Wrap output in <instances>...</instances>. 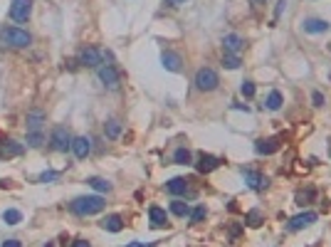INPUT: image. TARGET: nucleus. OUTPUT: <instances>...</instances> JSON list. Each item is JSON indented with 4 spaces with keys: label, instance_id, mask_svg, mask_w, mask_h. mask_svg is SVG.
<instances>
[{
    "label": "nucleus",
    "instance_id": "9d476101",
    "mask_svg": "<svg viewBox=\"0 0 331 247\" xmlns=\"http://www.w3.org/2000/svg\"><path fill=\"white\" fill-rule=\"evenodd\" d=\"M23 146L13 139H0V158H15V156H23Z\"/></svg>",
    "mask_w": 331,
    "mask_h": 247
},
{
    "label": "nucleus",
    "instance_id": "dca6fc26",
    "mask_svg": "<svg viewBox=\"0 0 331 247\" xmlns=\"http://www.w3.org/2000/svg\"><path fill=\"white\" fill-rule=\"evenodd\" d=\"M304 30L311 32V35H319V32L329 30V23H324V20H319V18H309V20H304Z\"/></svg>",
    "mask_w": 331,
    "mask_h": 247
},
{
    "label": "nucleus",
    "instance_id": "473e14b6",
    "mask_svg": "<svg viewBox=\"0 0 331 247\" xmlns=\"http://www.w3.org/2000/svg\"><path fill=\"white\" fill-rule=\"evenodd\" d=\"M311 101H314V106H324V94L314 92V94H311Z\"/></svg>",
    "mask_w": 331,
    "mask_h": 247
},
{
    "label": "nucleus",
    "instance_id": "c85d7f7f",
    "mask_svg": "<svg viewBox=\"0 0 331 247\" xmlns=\"http://www.w3.org/2000/svg\"><path fill=\"white\" fill-rule=\"evenodd\" d=\"M28 144L37 149V146H42V144H45V139H42V134H40V131H28Z\"/></svg>",
    "mask_w": 331,
    "mask_h": 247
},
{
    "label": "nucleus",
    "instance_id": "1a4fd4ad",
    "mask_svg": "<svg viewBox=\"0 0 331 247\" xmlns=\"http://www.w3.org/2000/svg\"><path fill=\"white\" fill-rule=\"evenodd\" d=\"M101 57L104 55L96 47H84L79 52V64H84V67H101Z\"/></svg>",
    "mask_w": 331,
    "mask_h": 247
},
{
    "label": "nucleus",
    "instance_id": "a211bd4d",
    "mask_svg": "<svg viewBox=\"0 0 331 247\" xmlns=\"http://www.w3.org/2000/svg\"><path fill=\"white\" fill-rule=\"evenodd\" d=\"M101 227H104L106 232H119L121 227H124V217L121 215H106L101 220Z\"/></svg>",
    "mask_w": 331,
    "mask_h": 247
},
{
    "label": "nucleus",
    "instance_id": "4be33fe9",
    "mask_svg": "<svg viewBox=\"0 0 331 247\" xmlns=\"http://www.w3.org/2000/svg\"><path fill=\"white\" fill-rule=\"evenodd\" d=\"M104 134H106V139H119L121 124L117 121V119H109V121L104 124Z\"/></svg>",
    "mask_w": 331,
    "mask_h": 247
},
{
    "label": "nucleus",
    "instance_id": "e433bc0d",
    "mask_svg": "<svg viewBox=\"0 0 331 247\" xmlns=\"http://www.w3.org/2000/svg\"><path fill=\"white\" fill-rule=\"evenodd\" d=\"M126 247H153V242H129Z\"/></svg>",
    "mask_w": 331,
    "mask_h": 247
},
{
    "label": "nucleus",
    "instance_id": "2eb2a0df",
    "mask_svg": "<svg viewBox=\"0 0 331 247\" xmlns=\"http://www.w3.org/2000/svg\"><path fill=\"white\" fill-rule=\"evenodd\" d=\"M223 47H225V52H233V55H238L242 47H245V42H242V37L240 35H225L223 37Z\"/></svg>",
    "mask_w": 331,
    "mask_h": 247
},
{
    "label": "nucleus",
    "instance_id": "58836bf2",
    "mask_svg": "<svg viewBox=\"0 0 331 247\" xmlns=\"http://www.w3.org/2000/svg\"><path fill=\"white\" fill-rule=\"evenodd\" d=\"M257 3H265V0H257Z\"/></svg>",
    "mask_w": 331,
    "mask_h": 247
},
{
    "label": "nucleus",
    "instance_id": "72a5a7b5",
    "mask_svg": "<svg viewBox=\"0 0 331 247\" xmlns=\"http://www.w3.org/2000/svg\"><path fill=\"white\" fill-rule=\"evenodd\" d=\"M311 195H314V190H306V193H297V203H299V205H304V200H309Z\"/></svg>",
    "mask_w": 331,
    "mask_h": 247
},
{
    "label": "nucleus",
    "instance_id": "423d86ee",
    "mask_svg": "<svg viewBox=\"0 0 331 247\" xmlns=\"http://www.w3.org/2000/svg\"><path fill=\"white\" fill-rule=\"evenodd\" d=\"M242 178H245V183L250 185L252 190H265L267 188V176H262V173H257V171H252V168H242Z\"/></svg>",
    "mask_w": 331,
    "mask_h": 247
},
{
    "label": "nucleus",
    "instance_id": "f704fd0d",
    "mask_svg": "<svg viewBox=\"0 0 331 247\" xmlns=\"http://www.w3.org/2000/svg\"><path fill=\"white\" fill-rule=\"evenodd\" d=\"M3 247H23V245H20V240H5Z\"/></svg>",
    "mask_w": 331,
    "mask_h": 247
},
{
    "label": "nucleus",
    "instance_id": "0eeeda50",
    "mask_svg": "<svg viewBox=\"0 0 331 247\" xmlns=\"http://www.w3.org/2000/svg\"><path fill=\"white\" fill-rule=\"evenodd\" d=\"M99 79L104 82V87L117 89L119 87V72H117V67L114 64H101L99 67Z\"/></svg>",
    "mask_w": 331,
    "mask_h": 247
},
{
    "label": "nucleus",
    "instance_id": "a878e982",
    "mask_svg": "<svg viewBox=\"0 0 331 247\" xmlns=\"http://www.w3.org/2000/svg\"><path fill=\"white\" fill-rule=\"evenodd\" d=\"M3 220H5L8 225H18V222L23 220V213H20V210H15V208H10V210H5V213H3Z\"/></svg>",
    "mask_w": 331,
    "mask_h": 247
},
{
    "label": "nucleus",
    "instance_id": "b1692460",
    "mask_svg": "<svg viewBox=\"0 0 331 247\" xmlns=\"http://www.w3.org/2000/svg\"><path fill=\"white\" fill-rule=\"evenodd\" d=\"M265 104H267V109H270V111H277V109L282 106V94L277 92V89H272V92H270V96H267V101H265Z\"/></svg>",
    "mask_w": 331,
    "mask_h": 247
},
{
    "label": "nucleus",
    "instance_id": "412c9836",
    "mask_svg": "<svg viewBox=\"0 0 331 247\" xmlns=\"http://www.w3.org/2000/svg\"><path fill=\"white\" fill-rule=\"evenodd\" d=\"M87 185L94 188L96 193H109V190H112V183H109L106 178H96V176H94V178H87Z\"/></svg>",
    "mask_w": 331,
    "mask_h": 247
},
{
    "label": "nucleus",
    "instance_id": "5701e85b",
    "mask_svg": "<svg viewBox=\"0 0 331 247\" xmlns=\"http://www.w3.org/2000/svg\"><path fill=\"white\" fill-rule=\"evenodd\" d=\"M245 222H247L250 227H260V225L265 222V215H262V210H250V213L245 215Z\"/></svg>",
    "mask_w": 331,
    "mask_h": 247
},
{
    "label": "nucleus",
    "instance_id": "cd10ccee",
    "mask_svg": "<svg viewBox=\"0 0 331 247\" xmlns=\"http://www.w3.org/2000/svg\"><path fill=\"white\" fill-rule=\"evenodd\" d=\"M173 161L181 163V166H188V163H190V151H188V149H178V151L173 154Z\"/></svg>",
    "mask_w": 331,
    "mask_h": 247
},
{
    "label": "nucleus",
    "instance_id": "aec40b11",
    "mask_svg": "<svg viewBox=\"0 0 331 247\" xmlns=\"http://www.w3.org/2000/svg\"><path fill=\"white\" fill-rule=\"evenodd\" d=\"M25 121H28V131H40L42 124H45V114L42 111H30Z\"/></svg>",
    "mask_w": 331,
    "mask_h": 247
},
{
    "label": "nucleus",
    "instance_id": "4468645a",
    "mask_svg": "<svg viewBox=\"0 0 331 247\" xmlns=\"http://www.w3.org/2000/svg\"><path fill=\"white\" fill-rule=\"evenodd\" d=\"M220 166V158H215V156H200L198 158V163H195V168H198V173H212L215 168Z\"/></svg>",
    "mask_w": 331,
    "mask_h": 247
},
{
    "label": "nucleus",
    "instance_id": "393cba45",
    "mask_svg": "<svg viewBox=\"0 0 331 247\" xmlns=\"http://www.w3.org/2000/svg\"><path fill=\"white\" fill-rule=\"evenodd\" d=\"M242 62H240V57L238 55H233V52H225L223 55V67H228V69H238Z\"/></svg>",
    "mask_w": 331,
    "mask_h": 247
},
{
    "label": "nucleus",
    "instance_id": "6ab92c4d",
    "mask_svg": "<svg viewBox=\"0 0 331 247\" xmlns=\"http://www.w3.org/2000/svg\"><path fill=\"white\" fill-rule=\"evenodd\" d=\"M166 190L171 193V195H181L188 190V181L185 178H171L168 183H166Z\"/></svg>",
    "mask_w": 331,
    "mask_h": 247
},
{
    "label": "nucleus",
    "instance_id": "6e6552de",
    "mask_svg": "<svg viewBox=\"0 0 331 247\" xmlns=\"http://www.w3.org/2000/svg\"><path fill=\"white\" fill-rule=\"evenodd\" d=\"M316 213H311V210H306V213H299V215H294L289 222H287V227L292 230V232H297V230H304V227H309L311 222H316Z\"/></svg>",
    "mask_w": 331,
    "mask_h": 247
},
{
    "label": "nucleus",
    "instance_id": "f8f14e48",
    "mask_svg": "<svg viewBox=\"0 0 331 247\" xmlns=\"http://www.w3.org/2000/svg\"><path fill=\"white\" fill-rule=\"evenodd\" d=\"M255 151L260 156L277 154V151H279V139H277V136H272V139H260V141L255 144Z\"/></svg>",
    "mask_w": 331,
    "mask_h": 247
},
{
    "label": "nucleus",
    "instance_id": "f03ea898",
    "mask_svg": "<svg viewBox=\"0 0 331 247\" xmlns=\"http://www.w3.org/2000/svg\"><path fill=\"white\" fill-rule=\"evenodd\" d=\"M0 40H3V45H10V47H18V50L32 45L30 32L20 30V28H3L0 30Z\"/></svg>",
    "mask_w": 331,
    "mask_h": 247
},
{
    "label": "nucleus",
    "instance_id": "f257e3e1",
    "mask_svg": "<svg viewBox=\"0 0 331 247\" xmlns=\"http://www.w3.org/2000/svg\"><path fill=\"white\" fill-rule=\"evenodd\" d=\"M104 205L106 203H104L101 195H82V198H77V200L69 203L72 213H77V215H96V213L104 210Z\"/></svg>",
    "mask_w": 331,
    "mask_h": 247
},
{
    "label": "nucleus",
    "instance_id": "4c0bfd02",
    "mask_svg": "<svg viewBox=\"0 0 331 247\" xmlns=\"http://www.w3.org/2000/svg\"><path fill=\"white\" fill-rule=\"evenodd\" d=\"M72 247H91V245L87 242V240H74V242H72Z\"/></svg>",
    "mask_w": 331,
    "mask_h": 247
},
{
    "label": "nucleus",
    "instance_id": "9b49d317",
    "mask_svg": "<svg viewBox=\"0 0 331 247\" xmlns=\"http://www.w3.org/2000/svg\"><path fill=\"white\" fill-rule=\"evenodd\" d=\"M72 154L77 156V158H87L91 154V139H87V136L72 139Z\"/></svg>",
    "mask_w": 331,
    "mask_h": 247
},
{
    "label": "nucleus",
    "instance_id": "7ed1b4c3",
    "mask_svg": "<svg viewBox=\"0 0 331 247\" xmlns=\"http://www.w3.org/2000/svg\"><path fill=\"white\" fill-rule=\"evenodd\" d=\"M217 84H220V79H217V72H215V69H210V67L198 69V74H195V87H198L200 92H212V89H217Z\"/></svg>",
    "mask_w": 331,
    "mask_h": 247
},
{
    "label": "nucleus",
    "instance_id": "ddd939ff",
    "mask_svg": "<svg viewBox=\"0 0 331 247\" xmlns=\"http://www.w3.org/2000/svg\"><path fill=\"white\" fill-rule=\"evenodd\" d=\"M149 220H151V227H166V225H168L166 210L158 208V205H151L149 208Z\"/></svg>",
    "mask_w": 331,
    "mask_h": 247
},
{
    "label": "nucleus",
    "instance_id": "39448f33",
    "mask_svg": "<svg viewBox=\"0 0 331 247\" xmlns=\"http://www.w3.org/2000/svg\"><path fill=\"white\" fill-rule=\"evenodd\" d=\"M32 13V0H13L10 5V18L15 23H25Z\"/></svg>",
    "mask_w": 331,
    "mask_h": 247
},
{
    "label": "nucleus",
    "instance_id": "20e7f679",
    "mask_svg": "<svg viewBox=\"0 0 331 247\" xmlns=\"http://www.w3.org/2000/svg\"><path fill=\"white\" fill-rule=\"evenodd\" d=\"M50 144H52V149H55V151L64 154L67 149H72V136L67 134V129H64V126H57V129L52 131V136H50Z\"/></svg>",
    "mask_w": 331,
    "mask_h": 247
},
{
    "label": "nucleus",
    "instance_id": "c9c22d12",
    "mask_svg": "<svg viewBox=\"0 0 331 247\" xmlns=\"http://www.w3.org/2000/svg\"><path fill=\"white\" fill-rule=\"evenodd\" d=\"M166 3H168V5H171V8H178V5H185V3H188V0H166Z\"/></svg>",
    "mask_w": 331,
    "mask_h": 247
},
{
    "label": "nucleus",
    "instance_id": "f3484780",
    "mask_svg": "<svg viewBox=\"0 0 331 247\" xmlns=\"http://www.w3.org/2000/svg\"><path fill=\"white\" fill-rule=\"evenodd\" d=\"M161 62H163V67L168 69V72H178L181 69V55H176V52H163V57H161Z\"/></svg>",
    "mask_w": 331,
    "mask_h": 247
},
{
    "label": "nucleus",
    "instance_id": "c756f323",
    "mask_svg": "<svg viewBox=\"0 0 331 247\" xmlns=\"http://www.w3.org/2000/svg\"><path fill=\"white\" fill-rule=\"evenodd\" d=\"M208 215V210H205V205H198L193 213H190V222H200L203 217Z\"/></svg>",
    "mask_w": 331,
    "mask_h": 247
},
{
    "label": "nucleus",
    "instance_id": "bb28decb",
    "mask_svg": "<svg viewBox=\"0 0 331 247\" xmlns=\"http://www.w3.org/2000/svg\"><path fill=\"white\" fill-rule=\"evenodd\" d=\"M171 213H173V215H178V217H185L190 210H188V205H185L183 200H173V203H171Z\"/></svg>",
    "mask_w": 331,
    "mask_h": 247
},
{
    "label": "nucleus",
    "instance_id": "7c9ffc66",
    "mask_svg": "<svg viewBox=\"0 0 331 247\" xmlns=\"http://www.w3.org/2000/svg\"><path fill=\"white\" fill-rule=\"evenodd\" d=\"M57 178H60L57 171H45V173H40V183H52V181H57Z\"/></svg>",
    "mask_w": 331,
    "mask_h": 247
},
{
    "label": "nucleus",
    "instance_id": "2f4dec72",
    "mask_svg": "<svg viewBox=\"0 0 331 247\" xmlns=\"http://www.w3.org/2000/svg\"><path fill=\"white\" fill-rule=\"evenodd\" d=\"M242 96H247V99H250V96H255V84H252V82H242Z\"/></svg>",
    "mask_w": 331,
    "mask_h": 247
}]
</instances>
